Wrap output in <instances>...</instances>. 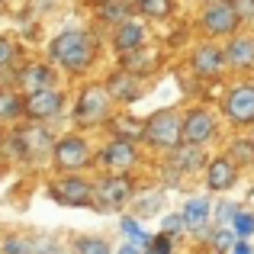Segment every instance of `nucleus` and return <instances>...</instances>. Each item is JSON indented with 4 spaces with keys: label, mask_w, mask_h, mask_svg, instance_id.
I'll use <instances>...</instances> for the list:
<instances>
[{
    "label": "nucleus",
    "mask_w": 254,
    "mask_h": 254,
    "mask_svg": "<svg viewBox=\"0 0 254 254\" xmlns=\"http://www.w3.org/2000/svg\"><path fill=\"white\" fill-rule=\"evenodd\" d=\"M93 55H97V45H93V36L84 29H64L49 45V58L62 64L68 74H84L93 64Z\"/></svg>",
    "instance_id": "nucleus-1"
},
{
    "label": "nucleus",
    "mask_w": 254,
    "mask_h": 254,
    "mask_svg": "<svg viewBox=\"0 0 254 254\" xmlns=\"http://www.w3.org/2000/svg\"><path fill=\"white\" fill-rule=\"evenodd\" d=\"M145 142L155 145V148H177L184 142V119L177 110H158L145 119Z\"/></svg>",
    "instance_id": "nucleus-2"
},
{
    "label": "nucleus",
    "mask_w": 254,
    "mask_h": 254,
    "mask_svg": "<svg viewBox=\"0 0 254 254\" xmlns=\"http://www.w3.org/2000/svg\"><path fill=\"white\" fill-rule=\"evenodd\" d=\"M110 103H113V93L106 84H87L81 90L74 103V123L77 126H97L110 116Z\"/></svg>",
    "instance_id": "nucleus-3"
},
{
    "label": "nucleus",
    "mask_w": 254,
    "mask_h": 254,
    "mask_svg": "<svg viewBox=\"0 0 254 254\" xmlns=\"http://www.w3.org/2000/svg\"><path fill=\"white\" fill-rule=\"evenodd\" d=\"M132 196H135L132 180L126 177V174L116 171V174L103 177L97 187H93V209H100V212H116V209H123Z\"/></svg>",
    "instance_id": "nucleus-4"
},
{
    "label": "nucleus",
    "mask_w": 254,
    "mask_h": 254,
    "mask_svg": "<svg viewBox=\"0 0 254 254\" xmlns=\"http://www.w3.org/2000/svg\"><path fill=\"white\" fill-rule=\"evenodd\" d=\"M52 164L64 174H77V171H84V168L93 164V151L81 135H64V138H58L55 148H52Z\"/></svg>",
    "instance_id": "nucleus-5"
},
{
    "label": "nucleus",
    "mask_w": 254,
    "mask_h": 254,
    "mask_svg": "<svg viewBox=\"0 0 254 254\" xmlns=\"http://www.w3.org/2000/svg\"><path fill=\"white\" fill-rule=\"evenodd\" d=\"M49 196L55 203L68 206V209H81V206H93V184L84 180L81 174H64V177L49 184Z\"/></svg>",
    "instance_id": "nucleus-6"
},
{
    "label": "nucleus",
    "mask_w": 254,
    "mask_h": 254,
    "mask_svg": "<svg viewBox=\"0 0 254 254\" xmlns=\"http://www.w3.org/2000/svg\"><path fill=\"white\" fill-rule=\"evenodd\" d=\"M6 148H10L13 155H23L26 161H39V158H45V155L52 158L55 142H52L49 129H42V126H26V129H16L10 135Z\"/></svg>",
    "instance_id": "nucleus-7"
},
{
    "label": "nucleus",
    "mask_w": 254,
    "mask_h": 254,
    "mask_svg": "<svg viewBox=\"0 0 254 254\" xmlns=\"http://www.w3.org/2000/svg\"><path fill=\"white\" fill-rule=\"evenodd\" d=\"M199 26L209 36H235V29L242 26V13H238L235 0H212L199 13Z\"/></svg>",
    "instance_id": "nucleus-8"
},
{
    "label": "nucleus",
    "mask_w": 254,
    "mask_h": 254,
    "mask_svg": "<svg viewBox=\"0 0 254 254\" xmlns=\"http://www.w3.org/2000/svg\"><path fill=\"white\" fill-rule=\"evenodd\" d=\"M64 106V93L55 90V87H45V90L26 93L23 97V113L36 123H45V119H55Z\"/></svg>",
    "instance_id": "nucleus-9"
},
{
    "label": "nucleus",
    "mask_w": 254,
    "mask_h": 254,
    "mask_svg": "<svg viewBox=\"0 0 254 254\" xmlns=\"http://www.w3.org/2000/svg\"><path fill=\"white\" fill-rule=\"evenodd\" d=\"M222 113L235 126H254V84H238L225 93Z\"/></svg>",
    "instance_id": "nucleus-10"
},
{
    "label": "nucleus",
    "mask_w": 254,
    "mask_h": 254,
    "mask_svg": "<svg viewBox=\"0 0 254 254\" xmlns=\"http://www.w3.org/2000/svg\"><path fill=\"white\" fill-rule=\"evenodd\" d=\"M135 158H138V151H135V142H126V138H113L110 145H103L100 148V155H97V161L103 164L106 171H129L132 164H135Z\"/></svg>",
    "instance_id": "nucleus-11"
},
{
    "label": "nucleus",
    "mask_w": 254,
    "mask_h": 254,
    "mask_svg": "<svg viewBox=\"0 0 254 254\" xmlns=\"http://www.w3.org/2000/svg\"><path fill=\"white\" fill-rule=\"evenodd\" d=\"M216 135V116L203 106L190 110L184 116V142H193V145H206L209 138Z\"/></svg>",
    "instance_id": "nucleus-12"
},
{
    "label": "nucleus",
    "mask_w": 254,
    "mask_h": 254,
    "mask_svg": "<svg viewBox=\"0 0 254 254\" xmlns=\"http://www.w3.org/2000/svg\"><path fill=\"white\" fill-rule=\"evenodd\" d=\"M238 180V164L232 161L229 155L222 158H212L209 164H206V187H209V193H225L232 190Z\"/></svg>",
    "instance_id": "nucleus-13"
},
{
    "label": "nucleus",
    "mask_w": 254,
    "mask_h": 254,
    "mask_svg": "<svg viewBox=\"0 0 254 254\" xmlns=\"http://www.w3.org/2000/svg\"><path fill=\"white\" fill-rule=\"evenodd\" d=\"M222 68H225V52L219 45L206 42L193 52V71H196V77H219Z\"/></svg>",
    "instance_id": "nucleus-14"
},
{
    "label": "nucleus",
    "mask_w": 254,
    "mask_h": 254,
    "mask_svg": "<svg viewBox=\"0 0 254 254\" xmlns=\"http://www.w3.org/2000/svg\"><path fill=\"white\" fill-rule=\"evenodd\" d=\"M225 64L235 71H251L254 68V36H232L225 45Z\"/></svg>",
    "instance_id": "nucleus-15"
},
{
    "label": "nucleus",
    "mask_w": 254,
    "mask_h": 254,
    "mask_svg": "<svg viewBox=\"0 0 254 254\" xmlns=\"http://www.w3.org/2000/svg\"><path fill=\"white\" fill-rule=\"evenodd\" d=\"M138 45H145V26L142 19H123V23H116V32H113V49L119 52V55H126V52L138 49Z\"/></svg>",
    "instance_id": "nucleus-16"
},
{
    "label": "nucleus",
    "mask_w": 254,
    "mask_h": 254,
    "mask_svg": "<svg viewBox=\"0 0 254 254\" xmlns=\"http://www.w3.org/2000/svg\"><path fill=\"white\" fill-rule=\"evenodd\" d=\"M171 168L180 174H193L199 168H206V155H203V145H193V142H180L177 148H171Z\"/></svg>",
    "instance_id": "nucleus-17"
},
{
    "label": "nucleus",
    "mask_w": 254,
    "mask_h": 254,
    "mask_svg": "<svg viewBox=\"0 0 254 254\" xmlns=\"http://www.w3.org/2000/svg\"><path fill=\"white\" fill-rule=\"evenodd\" d=\"M19 87L26 93H36V90H45V87H55V68L49 62H36V64H26L19 71Z\"/></svg>",
    "instance_id": "nucleus-18"
},
{
    "label": "nucleus",
    "mask_w": 254,
    "mask_h": 254,
    "mask_svg": "<svg viewBox=\"0 0 254 254\" xmlns=\"http://www.w3.org/2000/svg\"><path fill=\"white\" fill-rule=\"evenodd\" d=\"M110 93L116 103H132V100L142 97V87H138V74H132V71H119V74L110 77Z\"/></svg>",
    "instance_id": "nucleus-19"
},
{
    "label": "nucleus",
    "mask_w": 254,
    "mask_h": 254,
    "mask_svg": "<svg viewBox=\"0 0 254 254\" xmlns=\"http://www.w3.org/2000/svg\"><path fill=\"white\" fill-rule=\"evenodd\" d=\"M110 126L116 132V138H126V142H142L145 138V123L129 113H119V116H110Z\"/></svg>",
    "instance_id": "nucleus-20"
},
{
    "label": "nucleus",
    "mask_w": 254,
    "mask_h": 254,
    "mask_svg": "<svg viewBox=\"0 0 254 254\" xmlns=\"http://www.w3.org/2000/svg\"><path fill=\"white\" fill-rule=\"evenodd\" d=\"M155 62H158L155 52H148L145 45H138V49H132V52H126V55H123V68H126V71H132V74H138V77L148 74Z\"/></svg>",
    "instance_id": "nucleus-21"
},
{
    "label": "nucleus",
    "mask_w": 254,
    "mask_h": 254,
    "mask_svg": "<svg viewBox=\"0 0 254 254\" xmlns=\"http://www.w3.org/2000/svg\"><path fill=\"white\" fill-rule=\"evenodd\" d=\"M209 212H212V203L206 196H193L190 203L184 206V219H187L190 229H203L206 219H209Z\"/></svg>",
    "instance_id": "nucleus-22"
},
{
    "label": "nucleus",
    "mask_w": 254,
    "mask_h": 254,
    "mask_svg": "<svg viewBox=\"0 0 254 254\" xmlns=\"http://www.w3.org/2000/svg\"><path fill=\"white\" fill-rule=\"evenodd\" d=\"M16 116H23V100L10 87H0V123H10Z\"/></svg>",
    "instance_id": "nucleus-23"
},
{
    "label": "nucleus",
    "mask_w": 254,
    "mask_h": 254,
    "mask_svg": "<svg viewBox=\"0 0 254 254\" xmlns=\"http://www.w3.org/2000/svg\"><path fill=\"white\" fill-rule=\"evenodd\" d=\"M135 6L148 19H168L174 13V0H135Z\"/></svg>",
    "instance_id": "nucleus-24"
},
{
    "label": "nucleus",
    "mask_w": 254,
    "mask_h": 254,
    "mask_svg": "<svg viewBox=\"0 0 254 254\" xmlns=\"http://www.w3.org/2000/svg\"><path fill=\"white\" fill-rule=\"evenodd\" d=\"M229 158L238 168H251L254 164V142L251 138H235V142L229 145Z\"/></svg>",
    "instance_id": "nucleus-25"
},
{
    "label": "nucleus",
    "mask_w": 254,
    "mask_h": 254,
    "mask_svg": "<svg viewBox=\"0 0 254 254\" xmlns=\"http://www.w3.org/2000/svg\"><path fill=\"white\" fill-rule=\"evenodd\" d=\"M161 206H164V193L161 190H151V193H145V196H138L135 203H132V209H135L138 216H158Z\"/></svg>",
    "instance_id": "nucleus-26"
},
{
    "label": "nucleus",
    "mask_w": 254,
    "mask_h": 254,
    "mask_svg": "<svg viewBox=\"0 0 254 254\" xmlns=\"http://www.w3.org/2000/svg\"><path fill=\"white\" fill-rule=\"evenodd\" d=\"M100 16L106 23H123V19H129V3L126 0H103L100 3Z\"/></svg>",
    "instance_id": "nucleus-27"
},
{
    "label": "nucleus",
    "mask_w": 254,
    "mask_h": 254,
    "mask_svg": "<svg viewBox=\"0 0 254 254\" xmlns=\"http://www.w3.org/2000/svg\"><path fill=\"white\" fill-rule=\"evenodd\" d=\"M74 254H110V245H106V238L81 235L74 238Z\"/></svg>",
    "instance_id": "nucleus-28"
},
{
    "label": "nucleus",
    "mask_w": 254,
    "mask_h": 254,
    "mask_svg": "<svg viewBox=\"0 0 254 254\" xmlns=\"http://www.w3.org/2000/svg\"><path fill=\"white\" fill-rule=\"evenodd\" d=\"M3 254H36V238L6 235V238H3Z\"/></svg>",
    "instance_id": "nucleus-29"
},
{
    "label": "nucleus",
    "mask_w": 254,
    "mask_h": 254,
    "mask_svg": "<svg viewBox=\"0 0 254 254\" xmlns=\"http://www.w3.org/2000/svg\"><path fill=\"white\" fill-rule=\"evenodd\" d=\"M123 235L132 238V245H138V248H148V245H151L148 235L142 232V225H138V219H129V216L123 219Z\"/></svg>",
    "instance_id": "nucleus-30"
},
{
    "label": "nucleus",
    "mask_w": 254,
    "mask_h": 254,
    "mask_svg": "<svg viewBox=\"0 0 254 254\" xmlns=\"http://www.w3.org/2000/svg\"><path fill=\"white\" fill-rule=\"evenodd\" d=\"M235 229H229V225H222L219 232H212V248H216L219 254H225V251H232V245H235Z\"/></svg>",
    "instance_id": "nucleus-31"
},
{
    "label": "nucleus",
    "mask_w": 254,
    "mask_h": 254,
    "mask_svg": "<svg viewBox=\"0 0 254 254\" xmlns=\"http://www.w3.org/2000/svg\"><path fill=\"white\" fill-rule=\"evenodd\" d=\"M184 229H190V225H187V219H184V212H174V216H164V222H161V232H164V235L177 238Z\"/></svg>",
    "instance_id": "nucleus-32"
},
{
    "label": "nucleus",
    "mask_w": 254,
    "mask_h": 254,
    "mask_svg": "<svg viewBox=\"0 0 254 254\" xmlns=\"http://www.w3.org/2000/svg\"><path fill=\"white\" fill-rule=\"evenodd\" d=\"M232 229H235L238 238H251V235H254V216H251V212H242V209H238V216H235V222H232Z\"/></svg>",
    "instance_id": "nucleus-33"
},
{
    "label": "nucleus",
    "mask_w": 254,
    "mask_h": 254,
    "mask_svg": "<svg viewBox=\"0 0 254 254\" xmlns=\"http://www.w3.org/2000/svg\"><path fill=\"white\" fill-rule=\"evenodd\" d=\"M235 216H238V206H235V203H219V206H216L219 225H232V222H235Z\"/></svg>",
    "instance_id": "nucleus-34"
},
{
    "label": "nucleus",
    "mask_w": 254,
    "mask_h": 254,
    "mask_svg": "<svg viewBox=\"0 0 254 254\" xmlns=\"http://www.w3.org/2000/svg\"><path fill=\"white\" fill-rule=\"evenodd\" d=\"M13 58H16V45H13L10 39L0 36V68H10Z\"/></svg>",
    "instance_id": "nucleus-35"
},
{
    "label": "nucleus",
    "mask_w": 254,
    "mask_h": 254,
    "mask_svg": "<svg viewBox=\"0 0 254 254\" xmlns=\"http://www.w3.org/2000/svg\"><path fill=\"white\" fill-rule=\"evenodd\" d=\"M148 254H171V235H158V238H151V245H148Z\"/></svg>",
    "instance_id": "nucleus-36"
},
{
    "label": "nucleus",
    "mask_w": 254,
    "mask_h": 254,
    "mask_svg": "<svg viewBox=\"0 0 254 254\" xmlns=\"http://www.w3.org/2000/svg\"><path fill=\"white\" fill-rule=\"evenodd\" d=\"M238 13H242V23L245 19H254V0H235Z\"/></svg>",
    "instance_id": "nucleus-37"
},
{
    "label": "nucleus",
    "mask_w": 254,
    "mask_h": 254,
    "mask_svg": "<svg viewBox=\"0 0 254 254\" xmlns=\"http://www.w3.org/2000/svg\"><path fill=\"white\" fill-rule=\"evenodd\" d=\"M229 254H254V248L248 245V238H238L235 245H232V251Z\"/></svg>",
    "instance_id": "nucleus-38"
},
{
    "label": "nucleus",
    "mask_w": 254,
    "mask_h": 254,
    "mask_svg": "<svg viewBox=\"0 0 254 254\" xmlns=\"http://www.w3.org/2000/svg\"><path fill=\"white\" fill-rule=\"evenodd\" d=\"M116 254H142V248H138V245H123Z\"/></svg>",
    "instance_id": "nucleus-39"
},
{
    "label": "nucleus",
    "mask_w": 254,
    "mask_h": 254,
    "mask_svg": "<svg viewBox=\"0 0 254 254\" xmlns=\"http://www.w3.org/2000/svg\"><path fill=\"white\" fill-rule=\"evenodd\" d=\"M52 254H74V251H52Z\"/></svg>",
    "instance_id": "nucleus-40"
},
{
    "label": "nucleus",
    "mask_w": 254,
    "mask_h": 254,
    "mask_svg": "<svg viewBox=\"0 0 254 254\" xmlns=\"http://www.w3.org/2000/svg\"><path fill=\"white\" fill-rule=\"evenodd\" d=\"M93 3H103V0H93Z\"/></svg>",
    "instance_id": "nucleus-41"
},
{
    "label": "nucleus",
    "mask_w": 254,
    "mask_h": 254,
    "mask_svg": "<svg viewBox=\"0 0 254 254\" xmlns=\"http://www.w3.org/2000/svg\"><path fill=\"white\" fill-rule=\"evenodd\" d=\"M251 199H254V190H251Z\"/></svg>",
    "instance_id": "nucleus-42"
},
{
    "label": "nucleus",
    "mask_w": 254,
    "mask_h": 254,
    "mask_svg": "<svg viewBox=\"0 0 254 254\" xmlns=\"http://www.w3.org/2000/svg\"><path fill=\"white\" fill-rule=\"evenodd\" d=\"M0 3H3V0H0Z\"/></svg>",
    "instance_id": "nucleus-43"
}]
</instances>
